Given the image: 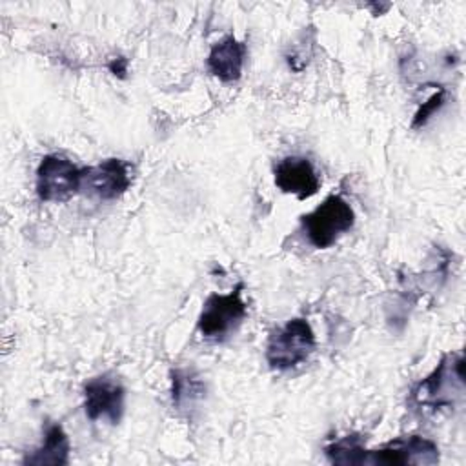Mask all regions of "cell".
<instances>
[{
    "instance_id": "cell-1",
    "label": "cell",
    "mask_w": 466,
    "mask_h": 466,
    "mask_svg": "<svg viewBox=\"0 0 466 466\" xmlns=\"http://www.w3.org/2000/svg\"><path fill=\"white\" fill-rule=\"evenodd\" d=\"M324 453L333 464L377 466V464H417L431 466L439 462V448L420 435L393 439L379 448H366L359 435H346L324 446Z\"/></svg>"
},
{
    "instance_id": "cell-2",
    "label": "cell",
    "mask_w": 466,
    "mask_h": 466,
    "mask_svg": "<svg viewBox=\"0 0 466 466\" xmlns=\"http://www.w3.org/2000/svg\"><path fill=\"white\" fill-rule=\"evenodd\" d=\"M464 397V359L462 353H448L426 375L410 395V402L422 413L455 408Z\"/></svg>"
},
{
    "instance_id": "cell-3",
    "label": "cell",
    "mask_w": 466,
    "mask_h": 466,
    "mask_svg": "<svg viewBox=\"0 0 466 466\" xmlns=\"http://www.w3.org/2000/svg\"><path fill=\"white\" fill-rule=\"evenodd\" d=\"M317 340L311 324L295 317L277 328L266 344V360L271 370L288 371L304 364L315 351Z\"/></svg>"
},
{
    "instance_id": "cell-4",
    "label": "cell",
    "mask_w": 466,
    "mask_h": 466,
    "mask_svg": "<svg viewBox=\"0 0 466 466\" xmlns=\"http://www.w3.org/2000/svg\"><path fill=\"white\" fill-rule=\"evenodd\" d=\"M353 224L355 213L340 195H329L313 211L300 217L304 237L317 249L333 246Z\"/></svg>"
},
{
    "instance_id": "cell-5",
    "label": "cell",
    "mask_w": 466,
    "mask_h": 466,
    "mask_svg": "<svg viewBox=\"0 0 466 466\" xmlns=\"http://www.w3.org/2000/svg\"><path fill=\"white\" fill-rule=\"evenodd\" d=\"M246 315L248 306L242 299V284H238L229 293H213L206 299L197 328L204 340L224 342L242 326Z\"/></svg>"
},
{
    "instance_id": "cell-6",
    "label": "cell",
    "mask_w": 466,
    "mask_h": 466,
    "mask_svg": "<svg viewBox=\"0 0 466 466\" xmlns=\"http://www.w3.org/2000/svg\"><path fill=\"white\" fill-rule=\"evenodd\" d=\"M84 169L58 153L44 155L36 167V195L42 202H64L82 189Z\"/></svg>"
},
{
    "instance_id": "cell-7",
    "label": "cell",
    "mask_w": 466,
    "mask_h": 466,
    "mask_svg": "<svg viewBox=\"0 0 466 466\" xmlns=\"http://www.w3.org/2000/svg\"><path fill=\"white\" fill-rule=\"evenodd\" d=\"M124 400L126 390L111 373L93 377L84 384V410L89 420L104 419L109 424H118L124 415Z\"/></svg>"
},
{
    "instance_id": "cell-8",
    "label": "cell",
    "mask_w": 466,
    "mask_h": 466,
    "mask_svg": "<svg viewBox=\"0 0 466 466\" xmlns=\"http://www.w3.org/2000/svg\"><path fill=\"white\" fill-rule=\"evenodd\" d=\"M129 164L122 158H107L96 166L86 167L82 189L100 200H116L131 187Z\"/></svg>"
},
{
    "instance_id": "cell-9",
    "label": "cell",
    "mask_w": 466,
    "mask_h": 466,
    "mask_svg": "<svg viewBox=\"0 0 466 466\" xmlns=\"http://www.w3.org/2000/svg\"><path fill=\"white\" fill-rule=\"evenodd\" d=\"M275 186L288 195H295L299 200L313 197L320 187V178L313 164L306 157H284L277 162L275 169Z\"/></svg>"
},
{
    "instance_id": "cell-10",
    "label": "cell",
    "mask_w": 466,
    "mask_h": 466,
    "mask_svg": "<svg viewBox=\"0 0 466 466\" xmlns=\"http://www.w3.org/2000/svg\"><path fill=\"white\" fill-rule=\"evenodd\" d=\"M246 62V44L235 36H224L213 44L206 66L208 71L222 82H237L242 76Z\"/></svg>"
},
{
    "instance_id": "cell-11",
    "label": "cell",
    "mask_w": 466,
    "mask_h": 466,
    "mask_svg": "<svg viewBox=\"0 0 466 466\" xmlns=\"http://www.w3.org/2000/svg\"><path fill=\"white\" fill-rule=\"evenodd\" d=\"M69 437L60 424H49L46 430L44 442L27 451L22 459L25 466H64L69 464Z\"/></svg>"
},
{
    "instance_id": "cell-12",
    "label": "cell",
    "mask_w": 466,
    "mask_h": 466,
    "mask_svg": "<svg viewBox=\"0 0 466 466\" xmlns=\"http://www.w3.org/2000/svg\"><path fill=\"white\" fill-rule=\"evenodd\" d=\"M206 397L204 380L187 368L171 370V400L180 411L193 410Z\"/></svg>"
},
{
    "instance_id": "cell-13",
    "label": "cell",
    "mask_w": 466,
    "mask_h": 466,
    "mask_svg": "<svg viewBox=\"0 0 466 466\" xmlns=\"http://www.w3.org/2000/svg\"><path fill=\"white\" fill-rule=\"evenodd\" d=\"M444 100H446V89L441 87L426 102H422L420 107L415 111L413 120H411V127H422L433 116V113L444 104Z\"/></svg>"
},
{
    "instance_id": "cell-14",
    "label": "cell",
    "mask_w": 466,
    "mask_h": 466,
    "mask_svg": "<svg viewBox=\"0 0 466 466\" xmlns=\"http://www.w3.org/2000/svg\"><path fill=\"white\" fill-rule=\"evenodd\" d=\"M107 69L118 76V78H126L127 75V58L126 56H115L107 62Z\"/></svg>"
}]
</instances>
